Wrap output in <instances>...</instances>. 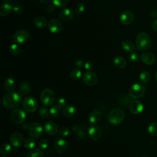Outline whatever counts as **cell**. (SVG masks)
<instances>
[{
  "label": "cell",
  "mask_w": 157,
  "mask_h": 157,
  "mask_svg": "<svg viewBox=\"0 0 157 157\" xmlns=\"http://www.w3.org/2000/svg\"><path fill=\"white\" fill-rule=\"evenodd\" d=\"M21 94L15 92H9L4 95L2 102L4 107L8 109L17 108L21 103Z\"/></svg>",
  "instance_id": "cell-1"
},
{
  "label": "cell",
  "mask_w": 157,
  "mask_h": 157,
  "mask_svg": "<svg viewBox=\"0 0 157 157\" xmlns=\"http://www.w3.org/2000/svg\"><path fill=\"white\" fill-rule=\"evenodd\" d=\"M136 47L138 50L144 51L149 49L151 47V40L150 36L145 32L139 33L136 37Z\"/></svg>",
  "instance_id": "cell-2"
},
{
  "label": "cell",
  "mask_w": 157,
  "mask_h": 157,
  "mask_svg": "<svg viewBox=\"0 0 157 157\" xmlns=\"http://www.w3.org/2000/svg\"><path fill=\"white\" fill-rule=\"evenodd\" d=\"M125 113L124 111L120 108H116L111 110L108 115L109 123L112 125H117L121 123L124 120Z\"/></svg>",
  "instance_id": "cell-3"
},
{
  "label": "cell",
  "mask_w": 157,
  "mask_h": 157,
  "mask_svg": "<svg viewBox=\"0 0 157 157\" xmlns=\"http://www.w3.org/2000/svg\"><path fill=\"white\" fill-rule=\"evenodd\" d=\"M145 87L141 83H136L132 84L129 88L128 94L129 97L134 99L141 98L145 93Z\"/></svg>",
  "instance_id": "cell-4"
},
{
  "label": "cell",
  "mask_w": 157,
  "mask_h": 157,
  "mask_svg": "<svg viewBox=\"0 0 157 157\" xmlns=\"http://www.w3.org/2000/svg\"><path fill=\"white\" fill-rule=\"evenodd\" d=\"M40 98V101L44 105L51 106L55 102V94L52 90L45 88L42 91Z\"/></svg>",
  "instance_id": "cell-5"
},
{
  "label": "cell",
  "mask_w": 157,
  "mask_h": 157,
  "mask_svg": "<svg viewBox=\"0 0 157 157\" xmlns=\"http://www.w3.org/2000/svg\"><path fill=\"white\" fill-rule=\"evenodd\" d=\"M22 107L24 110L29 113L34 112L38 107V103L34 97L27 96L26 97L22 102Z\"/></svg>",
  "instance_id": "cell-6"
},
{
  "label": "cell",
  "mask_w": 157,
  "mask_h": 157,
  "mask_svg": "<svg viewBox=\"0 0 157 157\" xmlns=\"http://www.w3.org/2000/svg\"><path fill=\"white\" fill-rule=\"evenodd\" d=\"M28 132L31 138L36 139L41 136L43 132V127L40 123L34 122L29 125Z\"/></svg>",
  "instance_id": "cell-7"
},
{
  "label": "cell",
  "mask_w": 157,
  "mask_h": 157,
  "mask_svg": "<svg viewBox=\"0 0 157 157\" xmlns=\"http://www.w3.org/2000/svg\"><path fill=\"white\" fill-rule=\"evenodd\" d=\"M30 37L29 33L26 29H20L15 33L13 36L12 41L16 44H23L26 42Z\"/></svg>",
  "instance_id": "cell-8"
},
{
  "label": "cell",
  "mask_w": 157,
  "mask_h": 157,
  "mask_svg": "<svg viewBox=\"0 0 157 157\" xmlns=\"http://www.w3.org/2000/svg\"><path fill=\"white\" fill-rule=\"evenodd\" d=\"M88 133L90 138L91 140L96 141L101 138L102 131L101 128L99 125L93 124L88 127Z\"/></svg>",
  "instance_id": "cell-9"
},
{
  "label": "cell",
  "mask_w": 157,
  "mask_h": 157,
  "mask_svg": "<svg viewBox=\"0 0 157 157\" xmlns=\"http://www.w3.org/2000/svg\"><path fill=\"white\" fill-rule=\"evenodd\" d=\"M26 113L21 109H17L12 111L10 115V119L15 124H21L26 119Z\"/></svg>",
  "instance_id": "cell-10"
},
{
  "label": "cell",
  "mask_w": 157,
  "mask_h": 157,
  "mask_svg": "<svg viewBox=\"0 0 157 157\" xmlns=\"http://www.w3.org/2000/svg\"><path fill=\"white\" fill-rule=\"evenodd\" d=\"M83 81L88 86H94L97 83L98 77L94 72L88 71L83 74Z\"/></svg>",
  "instance_id": "cell-11"
},
{
  "label": "cell",
  "mask_w": 157,
  "mask_h": 157,
  "mask_svg": "<svg viewBox=\"0 0 157 157\" xmlns=\"http://www.w3.org/2000/svg\"><path fill=\"white\" fill-rule=\"evenodd\" d=\"M68 148L67 142L63 138H57L54 143V148L58 154H63Z\"/></svg>",
  "instance_id": "cell-12"
},
{
  "label": "cell",
  "mask_w": 157,
  "mask_h": 157,
  "mask_svg": "<svg viewBox=\"0 0 157 157\" xmlns=\"http://www.w3.org/2000/svg\"><path fill=\"white\" fill-rule=\"evenodd\" d=\"M128 109L132 113L138 115L143 111L144 105L140 101L134 99L131 101L128 105Z\"/></svg>",
  "instance_id": "cell-13"
},
{
  "label": "cell",
  "mask_w": 157,
  "mask_h": 157,
  "mask_svg": "<svg viewBox=\"0 0 157 157\" xmlns=\"http://www.w3.org/2000/svg\"><path fill=\"white\" fill-rule=\"evenodd\" d=\"M9 141L12 146L15 147H18L21 146L22 144H23V136L21 133L19 132H15L10 135L9 137Z\"/></svg>",
  "instance_id": "cell-14"
},
{
  "label": "cell",
  "mask_w": 157,
  "mask_h": 157,
  "mask_svg": "<svg viewBox=\"0 0 157 157\" xmlns=\"http://www.w3.org/2000/svg\"><path fill=\"white\" fill-rule=\"evenodd\" d=\"M48 28L52 33L57 34L63 29V24L57 19H52L48 24Z\"/></svg>",
  "instance_id": "cell-15"
},
{
  "label": "cell",
  "mask_w": 157,
  "mask_h": 157,
  "mask_svg": "<svg viewBox=\"0 0 157 157\" xmlns=\"http://www.w3.org/2000/svg\"><path fill=\"white\" fill-rule=\"evenodd\" d=\"M58 126L53 121H47L44 124V131L49 136H53L58 132Z\"/></svg>",
  "instance_id": "cell-16"
},
{
  "label": "cell",
  "mask_w": 157,
  "mask_h": 157,
  "mask_svg": "<svg viewBox=\"0 0 157 157\" xmlns=\"http://www.w3.org/2000/svg\"><path fill=\"white\" fill-rule=\"evenodd\" d=\"M134 14L130 10L123 11L120 17V20L121 23L127 25L131 24L134 20Z\"/></svg>",
  "instance_id": "cell-17"
},
{
  "label": "cell",
  "mask_w": 157,
  "mask_h": 157,
  "mask_svg": "<svg viewBox=\"0 0 157 157\" xmlns=\"http://www.w3.org/2000/svg\"><path fill=\"white\" fill-rule=\"evenodd\" d=\"M140 60L147 65H151L155 62V55L150 52H144L140 56Z\"/></svg>",
  "instance_id": "cell-18"
},
{
  "label": "cell",
  "mask_w": 157,
  "mask_h": 157,
  "mask_svg": "<svg viewBox=\"0 0 157 157\" xmlns=\"http://www.w3.org/2000/svg\"><path fill=\"white\" fill-rule=\"evenodd\" d=\"M74 17V12L70 9H64L59 13V17L65 21L71 20Z\"/></svg>",
  "instance_id": "cell-19"
},
{
  "label": "cell",
  "mask_w": 157,
  "mask_h": 157,
  "mask_svg": "<svg viewBox=\"0 0 157 157\" xmlns=\"http://www.w3.org/2000/svg\"><path fill=\"white\" fill-rule=\"evenodd\" d=\"M102 118V113L97 110L91 111L88 115V120L90 123L93 124L97 123L101 121Z\"/></svg>",
  "instance_id": "cell-20"
},
{
  "label": "cell",
  "mask_w": 157,
  "mask_h": 157,
  "mask_svg": "<svg viewBox=\"0 0 157 157\" xmlns=\"http://www.w3.org/2000/svg\"><path fill=\"white\" fill-rule=\"evenodd\" d=\"M4 87L7 92H12L15 88V82L12 77L7 78L4 83Z\"/></svg>",
  "instance_id": "cell-21"
},
{
  "label": "cell",
  "mask_w": 157,
  "mask_h": 157,
  "mask_svg": "<svg viewBox=\"0 0 157 157\" xmlns=\"http://www.w3.org/2000/svg\"><path fill=\"white\" fill-rule=\"evenodd\" d=\"M12 9L13 7L10 4L4 3L0 6V15L2 17L7 16L12 11Z\"/></svg>",
  "instance_id": "cell-22"
},
{
  "label": "cell",
  "mask_w": 157,
  "mask_h": 157,
  "mask_svg": "<svg viewBox=\"0 0 157 157\" xmlns=\"http://www.w3.org/2000/svg\"><path fill=\"white\" fill-rule=\"evenodd\" d=\"M62 113L64 117H71L75 115V108L72 105H67L63 107Z\"/></svg>",
  "instance_id": "cell-23"
},
{
  "label": "cell",
  "mask_w": 157,
  "mask_h": 157,
  "mask_svg": "<svg viewBox=\"0 0 157 157\" xmlns=\"http://www.w3.org/2000/svg\"><path fill=\"white\" fill-rule=\"evenodd\" d=\"M31 86L27 82H23L19 86V92L21 95H27L31 92Z\"/></svg>",
  "instance_id": "cell-24"
},
{
  "label": "cell",
  "mask_w": 157,
  "mask_h": 157,
  "mask_svg": "<svg viewBox=\"0 0 157 157\" xmlns=\"http://www.w3.org/2000/svg\"><path fill=\"white\" fill-rule=\"evenodd\" d=\"M121 47L124 50L128 52H132L135 50V45L134 43L128 39H126L122 42Z\"/></svg>",
  "instance_id": "cell-25"
},
{
  "label": "cell",
  "mask_w": 157,
  "mask_h": 157,
  "mask_svg": "<svg viewBox=\"0 0 157 157\" xmlns=\"http://www.w3.org/2000/svg\"><path fill=\"white\" fill-rule=\"evenodd\" d=\"M113 64L118 69H123L126 66V61L123 57L118 56L114 58Z\"/></svg>",
  "instance_id": "cell-26"
},
{
  "label": "cell",
  "mask_w": 157,
  "mask_h": 157,
  "mask_svg": "<svg viewBox=\"0 0 157 157\" xmlns=\"http://www.w3.org/2000/svg\"><path fill=\"white\" fill-rule=\"evenodd\" d=\"M26 157H44V155L40 148H33L28 152Z\"/></svg>",
  "instance_id": "cell-27"
},
{
  "label": "cell",
  "mask_w": 157,
  "mask_h": 157,
  "mask_svg": "<svg viewBox=\"0 0 157 157\" xmlns=\"http://www.w3.org/2000/svg\"><path fill=\"white\" fill-rule=\"evenodd\" d=\"M34 23L35 26L36 27L39 28H44L47 24L46 18L44 17H42V16H39V17H36L34 19Z\"/></svg>",
  "instance_id": "cell-28"
},
{
  "label": "cell",
  "mask_w": 157,
  "mask_h": 157,
  "mask_svg": "<svg viewBox=\"0 0 157 157\" xmlns=\"http://www.w3.org/2000/svg\"><path fill=\"white\" fill-rule=\"evenodd\" d=\"M72 129L73 131V132H74L77 136L80 138V139H83L85 137V131L80 128L79 127L78 125L77 124H74L72 126Z\"/></svg>",
  "instance_id": "cell-29"
},
{
  "label": "cell",
  "mask_w": 157,
  "mask_h": 157,
  "mask_svg": "<svg viewBox=\"0 0 157 157\" xmlns=\"http://www.w3.org/2000/svg\"><path fill=\"white\" fill-rule=\"evenodd\" d=\"M49 110H50V114L52 117H56L59 116L61 114V113L62 112V109L58 104H56V105H52L50 107Z\"/></svg>",
  "instance_id": "cell-30"
},
{
  "label": "cell",
  "mask_w": 157,
  "mask_h": 157,
  "mask_svg": "<svg viewBox=\"0 0 157 157\" xmlns=\"http://www.w3.org/2000/svg\"><path fill=\"white\" fill-rule=\"evenodd\" d=\"M11 146L7 143L2 144L0 147V153L4 156L9 155L11 151Z\"/></svg>",
  "instance_id": "cell-31"
},
{
  "label": "cell",
  "mask_w": 157,
  "mask_h": 157,
  "mask_svg": "<svg viewBox=\"0 0 157 157\" xmlns=\"http://www.w3.org/2000/svg\"><path fill=\"white\" fill-rule=\"evenodd\" d=\"M23 146L28 149H33L36 146V142L33 138H26L24 140Z\"/></svg>",
  "instance_id": "cell-32"
},
{
  "label": "cell",
  "mask_w": 157,
  "mask_h": 157,
  "mask_svg": "<svg viewBox=\"0 0 157 157\" xmlns=\"http://www.w3.org/2000/svg\"><path fill=\"white\" fill-rule=\"evenodd\" d=\"M82 72L81 71L77 68V69H74L73 70H72V71L71 72L70 74V77L73 80H78V79L80 78V77H82Z\"/></svg>",
  "instance_id": "cell-33"
},
{
  "label": "cell",
  "mask_w": 157,
  "mask_h": 157,
  "mask_svg": "<svg viewBox=\"0 0 157 157\" xmlns=\"http://www.w3.org/2000/svg\"><path fill=\"white\" fill-rule=\"evenodd\" d=\"M9 51H10V53H11L12 55L17 56V55H18L20 54L21 50H20V46H19L17 44L14 43V44H12L10 46Z\"/></svg>",
  "instance_id": "cell-34"
},
{
  "label": "cell",
  "mask_w": 157,
  "mask_h": 157,
  "mask_svg": "<svg viewBox=\"0 0 157 157\" xmlns=\"http://www.w3.org/2000/svg\"><path fill=\"white\" fill-rule=\"evenodd\" d=\"M148 132L151 136H157V122H153L149 124Z\"/></svg>",
  "instance_id": "cell-35"
},
{
  "label": "cell",
  "mask_w": 157,
  "mask_h": 157,
  "mask_svg": "<svg viewBox=\"0 0 157 157\" xmlns=\"http://www.w3.org/2000/svg\"><path fill=\"white\" fill-rule=\"evenodd\" d=\"M140 80L143 83H148L151 80V75L147 71L142 72L139 75Z\"/></svg>",
  "instance_id": "cell-36"
},
{
  "label": "cell",
  "mask_w": 157,
  "mask_h": 157,
  "mask_svg": "<svg viewBox=\"0 0 157 157\" xmlns=\"http://www.w3.org/2000/svg\"><path fill=\"white\" fill-rule=\"evenodd\" d=\"M50 114V110L45 107H42L39 110V115L42 118H45L48 117Z\"/></svg>",
  "instance_id": "cell-37"
},
{
  "label": "cell",
  "mask_w": 157,
  "mask_h": 157,
  "mask_svg": "<svg viewBox=\"0 0 157 157\" xmlns=\"http://www.w3.org/2000/svg\"><path fill=\"white\" fill-rule=\"evenodd\" d=\"M69 128L66 126H62L58 131V134L61 137H66L69 134Z\"/></svg>",
  "instance_id": "cell-38"
},
{
  "label": "cell",
  "mask_w": 157,
  "mask_h": 157,
  "mask_svg": "<svg viewBox=\"0 0 157 157\" xmlns=\"http://www.w3.org/2000/svg\"><path fill=\"white\" fill-rule=\"evenodd\" d=\"M53 3L56 7H64L67 4L68 0H53Z\"/></svg>",
  "instance_id": "cell-39"
},
{
  "label": "cell",
  "mask_w": 157,
  "mask_h": 157,
  "mask_svg": "<svg viewBox=\"0 0 157 157\" xmlns=\"http://www.w3.org/2000/svg\"><path fill=\"white\" fill-rule=\"evenodd\" d=\"M119 102L120 103L123 105H126L128 106L129 103L131 102L130 101V98H129L128 96H127L125 94H123V96L121 97V98L119 99Z\"/></svg>",
  "instance_id": "cell-40"
},
{
  "label": "cell",
  "mask_w": 157,
  "mask_h": 157,
  "mask_svg": "<svg viewBox=\"0 0 157 157\" xmlns=\"http://www.w3.org/2000/svg\"><path fill=\"white\" fill-rule=\"evenodd\" d=\"M85 9V7L83 3H78L75 7V12L77 15H80L84 12Z\"/></svg>",
  "instance_id": "cell-41"
},
{
  "label": "cell",
  "mask_w": 157,
  "mask_h": 157,
  "mask_svg": "<svg viewBox=\"0 0 157 157\" xmlns=\"http://www.w3.org/2000/svg\"><path fill=\"white\" fill-rule=\"evenodd\" d=\"M48 145H49V143H48V141L44 139H42L39 141V148L42 150H46L48 147Z\"/></svg>",
  "instance_id": "cell-42"
},
{
  "label": "cell",
  "mask_w": 157,
  "mask_h": 157,
  "mask_svg": "<svg viewBox=\"0 0 157 157\" xmlns=\"http://www.w3.org/2000/svg\"><path fill=\"white\" fill-rule=\"evenodd\" d=\"M129 59L131 62H137L139 59V56L137 53H132L129 55Z\"/></svg>",
  "instance_id": "cell-43"
},
{
  "label": "cell",
  "mask_w": 157,
  "mask_h": 157,
  "mask_svg": "<svg viewBox=\"0 0 157 157\" xmlns=\"http://www.w3.org/2000/svg\"><path fill=\"white\" fill-rule=\"evenodd\" d=\"M84 67L88 71H91L94 68V64L91 61H87L84 64Z\"/></svg>",
  "instance_id": "cell-44"
},
{
  "label": "cell",
  "mask_w": 157,
  "mask_h": 157,
  "mask_svg": "<svg viewBox=\"0 0 157 157\" xmlns=\"http://www.w3.org/2000/svg\"><path fill=\"white\" fill-rule=\"evenodd\" d=\"M57 104L61 108L64 107L66 105H67V101L65 98H61L58 99V101L57 102Z\"/></svg>",
  "instance_id": "cell-45"
},
{
  "label": "cell",
  "mask_w": 157,
  "mask_h": 157,
  "mask_svg": "<svg viewBox=\"0 0 157 157\" xmlns=\"http://www.w3.org/2000/svg\"><path fill=\"white\" fill-rule=\"evenodd\" d=\"M12 11L17 14H21L23 12V9L20 6H14L13 7Z\"/></svg>",
  "instance_id": "cell-46"
},
{
  "label": "cell",
  "mask_w": 157,
  "mask_h": 157,
  "mask_svg": "<svg viewBox=\"0 0 157 157\" xmlns=\"http://www.w3.org/2000/svg\"><path fill=\"white\" fill-rule=\"evenodd\" d=\"M84 64H85V63H83V61L82 59H77V60L75 61V66H76L78 69L81 68V67L83 66Z\"/></svg>",
  "instance_id": "cell-47"
},
{
  "label": "cell",
  "mask_w": 157,
  "mask_h": 157,
  "mask_svg": "<svg viewBox=\"0 0 157 157\" xmlns=\"http://www.w3.org/2000/svg\"><path fill=\"white\" fill-rule=\"evenodd\" d=\"M55 6L53 5H48L47 6V7H46V11L48 12V13H52L55 11Z\"/></svg>",
  "instance_id": "cell-48"
},
{
  "label": "cell",
  "mask_w": 157,
  "mask_h": 157,
  "mask_svg": "<svg viewBox=\"0 0 157 157\" xmlns=\"http://www.w3.org/2000/svg\"><path fill=\"white\" fill-rule=\"evenodd\" d=\"M150 16L152 18H156L157 17V11L155 10H153L150 12Z\"/></svg>",
  "instance_id": "cell-49"
},
{
  "label": "cell",
  "mask_w": 157,
  "mask_h": 157,
  "mask_svg": "<svg viewBox=\"0 0 157 157\" xmlns=\"http://www.w3.org/2000/svg\"><path fill=\"white\" fill-rule=\"evenodd\" d=\"M153 28L155 31H157V19H156L155 20H154V21L153 22Z\"/></svg>",
  "instance_id": "cell-50"
},
{
  "label": "cell",
  "mask_w": 157,
  "mask_h": 157,
  "mask_svg": "<svg viewBox=\"0 0 157 157\" xmlns=\"http://www.w3.org/2000/svg\"><path fill=\"white\" fill-rule=\"evenodd\" d=\"M39 1L44 4H48L51 2V0H39Z\"/></svg>",
  "instance_id": "cell-51"
},
{
  "label": "cell",
  "mask_w": 157,
  "mask_h": 157,
  "mask_svg": "<svg viewBox=\"0 0 157 157\" xmlns=\"http://www.w3.org/2000/svg\"><path fill=\"white\" fill-rule=\"evenodd\" d=\"M155 80H156V81L157 82V71H156V72L155 73Z\"/></svg>",
  "instance_id": "cell-52"
},
{
  "label": "cell",
  "mask_w": 157,
  "mask_h": 157,
  "mask_svg": "<svg viewBox=\"0 0 157 157\" xmlns=\"http://www.w3.org/2000/svg\"><path fill=\"white\" fill-rule=\"evenodd\" d=\"M2 1H4V2H9V1H10L11 0H2Z\"/></svg>",
  "instance_id": "cell-53"
},
{
  "label": "cell",
  "mask_w": 157,
  "mask_h": 157,
  "mask_svg": "<svg viewBox=\"0 0 157 157\" xmlns=\"http://www.w3.org/2000/svg\"><path fill=\"white\" fill-rule=\"evenodd\" d=\"M141 157H147V156H141Z\"/></svg>",
  "instance_id": "cell-54"
},
{
  "label": "cell",
  "mask_w": 157,
  "mask_h": 157,
  "mask_svg": "<svg viewBox=\"0 0 157 157\" xmlns=\"http://www.w3.org/2000/svg\"><path fill=\"white\" fill-rule=\"evenodd\" d=\"M2 157H7V156H2Z\"/></svg>",
  "instance_id": "cell-55"
}]
</instances>
